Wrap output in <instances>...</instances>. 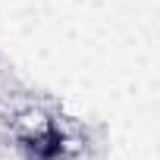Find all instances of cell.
<instances>
[{"label": "cell", "mask_w": 160, "mask_h": 160, "mask_svg": "<svg viewBox=\"0 0 160 160\" xmlns=\"http://www.w3.org/2000/svg\"><path fill=\"white\" fill-rule=\"evenodd\" d=\"M63 148H66V138L57 126H44L22 138V151L28 160H60Z\"/></svg>", "instance_id": "1"}]
</instances>
